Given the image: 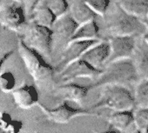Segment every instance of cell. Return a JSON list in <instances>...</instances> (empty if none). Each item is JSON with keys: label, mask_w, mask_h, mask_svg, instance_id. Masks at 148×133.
<instances>
[{"label": "cell", "mask_w": 148, "mask_h": 133, "mask_svg": "<svg viewBox=\"0 0 148 133\" xmlns=\"http://www.w3.org/2000/svg\"><path fill=\"white\" fill-rule=\"evenodd\" d=\"M18 49L35 84L40 88H49L51 86L54 82L56 68L49 63L46 58L38 51L29 47L20 36L18 38Z\"/></svg>", "instance_id": "6da1fadb"}, {"label": "cell", "mask_w": 148, "mask_h": 133, "mask_svg": "<svg viewBox=\"0 0 148 133\" xmlns=\"http://www.w3.org/2000/svg\"><path fill=\"white\" fill-rule=\"evenodd\" d=\"M140 80L132 58L121 59L110 62L103 69L101 75L93 84V87L106 85L128 86Z\"/></svg>", "instance_id": "7a4b0ae2"}, {"label": "cell", "mask_w": 148, "mask_h": 133, "mask_svg": "<svg viewBox=\"0 0 148 133\" xmlns=\"http://www.w3.org/2000/svg\"><path fill=\"white\" fill-rule=\"evenodd\" d=\"M135 107L134 97L125 86L106 85L101 91L99 101L91 109H110L114 111L132 110Z\"/></svg>", "instance_id": "3957f363"}, {"label": "cell", "mask_w": 148, "mask_h": 133, "mask_svg": "<svg viewBox=\"0 0 148 133\" xmlns=\"http://www.w3.org/2000/svg\"><path fill=\"white\" fill-rule=\"evenodd\" d=\"M107 29L112 36L129 35L138 38L147 32L145 19L128 13L119 5L107 20Z\"/></svg>", "instance_id": "277c9868"}, {"label": "cell", "mask_w": 148, "mask_h": 133, "mask_svg": "<svg viewBox=\"0 0 148 133\" xmlns=\"http://www.w3.org/2000/svg\"><path fill=\"white\" fill-rule=\"evenodd\" d=\"M23 40L31 48L38 51L46 59L52 56V31L51 28L37 25L31 21L25 26Z\"/></svg>", "instance_id": "5b68a950"}, {"label": "cell", "mask_w": 148, "mask_h": 133, "mask_svg": "<svg viewBox=\"0 0 148 133\" xmlns=\"http://www.w3.org/2000/svg\"><path fill=\"white\" fill-rule=\"evenodd\" d=\"M79 25L69 13L57 18L51 27L52 31V54L58 52L60 56L65 46L72 40V37Z\"/></svg>", "instance_id": "8992f818"}, {"label": "cell", "mask_w": 148, "mask_h": 133, "mask_svg": "<svg viewBox=\"0 0 148 133\" xmlns=\"http://www.w3.org/2000/svg\"><path fill=\"white\" fill-rule=\"evenodd\" d=\"M101 73L102 71L95 69L84 59L80 58L64 67L59 72V78L64 84L79 78H98Z\"/></svg>", "instance_id": "52a82bcc"}, {"label": "cell", "mask_w": 148, "mask_h": 133, "mask_svg": "<svg viewBox=\"0 0 148 133\" xmlns=\"http://www.w3.org/2000/svg\"><path fill=\"white\" fill-rule=\"evenodd\" d=\"M38 106L45 116L54 123H67L71 119L77 117L82 116H91L97 114L92 109H75L68 104V101H64L60 105L54 109L46 108L45 105L38 104Z\"/></svg>", "instance_id": "ba28073f"}, {"label": "cell", "mask_w": 148, "mask_h": 133, "mask_svg": "<svg viewBox=\"0 0 148 133\" xmlns=\"http://www.w3.org/2000/svg\"><path fill=\"white\" fill-rule=\"evenodd\" d=\"M108 41L111 50L108 61L110 63L116 60L132 58L137 46L138 38L135 36L114 35L111 36Z\"/></svg>", "instance_id": "9c48e42d"}, {"label": "cell", "mask_w": 148, "mask_h": 133, "mask_svg": "<svg viewBox=\"0 0 148 133\" xmlns=\"http://www.w3.org/2000/svg\"><path fill=\"white\" fill-rule=\"evenodd\" d=\"M99 40H71L63 50L56 70L61 71L69 63L80 59L85 52Z\"/></svg>", "instance_id": "30bf717a"}, {"label": "cell", "mask_w": 148, "mask_h": 133, "mask_svg": "<svg viewBox=\"0 0 148 133\" xmlns=\"http://www.w3.org/2000/svg\"><path fill=\"white\" fill-rule=\"evenodd\" d=\"M26 14L24 7L12 4H3L0 5V25L3 27L16 31L26 22Z\"/></svg>", "instance_id": "8fae6325"}, {"label": "cell", "mask_w": 148, "mask_h": 133, "mask_svg": "<svg viewBox=\"0 0 148 133\" xmlns=\"http://www.w3.org/2000/svg\"><path fill=\"white\" fill-rule=\"evenodd\" d=\"M110 44L108 40H99L93 44L81 57L97 70L103 71L110 57Z\"/></svg>", "instance_id": "7c38bea8"}, {"label": "cell", "mask_w": 148, "mask_h": 133, "mask_svg": "<svg viewBox=\"0 0 148 133\" xmlns=\"http://www.w3.org/2000/svg\"><path fill=\"white\" fill-rule=\"evenodd\" d=\"M92 88H93V85H80L70 82L58 86L55 92L65 101H72L81 105Z\"/></svg>", "instance_id": "4fadbf2b"}, {"label": "cell", "mask_w": 148, "mask_h": 133, "mask_svg": "<svg viewBox=\"0 0 148 133\" xmlns=\"http://www.w3.org/2000/svg\"><path fill=\"white\" fill-rule=\"evenodd\" d=\"M16 104L22 109H30L38 104V93L32 85H24L12 91Z\"/></svg>", "instance_id": "5bb4252c"}, {"label": "cell", "mask_w": 148, "mask_h": 133, "mask_svg": "<svg viewBox=\"0 0 148 133\" xmlns=\"http://www.w3.org/2000/svg\"><path fill=\"white\" fill-rule=\"evenodd\" d=\"M140 79L148 78V45L141 37L132 57Z\"/></svg>", "instance_id": "9a60e30c"}, {"label": "cell", "mask_w": 148, "mask_h": 133, "mask_svg": "<svg viewBox=\"0 0 148 133\" xmlns=\"http://www.w3.org/2000/svg\"><path fill=\"white\" fill-rule=\"evenodd\" d=\"M68 13L78 25L96 19L98 17L85 0H71Z\"/></svg>", "instance_id": "2e32d148"}, {"label": "cell", "mask_w": 148, "mask_h": 133, "mask_svg": "<svg viewBox=\"0 0 148 133\" xmlns=\"http://www.w3.org/2000/svg\"><path fill=\"white\" fill-rule=\"evenodd\" d=\"M100 28L96 19L79 25L72 40H99Z\"/></svg>", "instance_id": "e0dca14e"}, {"label": "cell", "mask_w": 148, "mask_h": 133, "mask_svg": "<svg viewBox=\"0 0 148 133\" xmlns=\"http://www.w3.org/2000/svg\"><path fill=\"white\" fill-rule=\"evenodd\" d=\"M30 19L37 25L51 29L57 20V17L47 6L40 3L33 11Z\"/></svg>", "instance_id": "ac0fdd59"}, {"label": "cell", "mask_w": 148, "mask_h": 133, "mask_svg": "<svg viewBox=\"0 0 148 133\" xmlns=\"http://www.w3.org/2000/svg\"><path fill=\"white\" fill-rule=\"evenodd\" d=\"M118 5L128 13L145 19L148 13V0H117Z\"/></svg>", "instance_id": "d6986e66"}, {"label": "cell", "mask_w": 148, "mask_h": 133, "mask_svg": "<svg viewBox=\"0 0 148 133\" xmlns=\"http://www.w3.org/2000/svg\"><path fill=\"white\" fill-rule=\"evenodd\" d=\"M134 122V115L132 110L114 111L108 117V123L120 132L125 130Z\"/></svg>", "instance_id": "ffe728a7"}, {"label": "cell", "mask_w": 148, "mask_h": 133, "mask_svg": "<svg viewBox=\"0 0 148 133\" xmlns=\"http://www.w3.org/2000/svg\"><path fill=\"white\" fill-rule=\"evenodd\" d=\"M133 97L138 109H148V78L140 79L137 83Z\"/></svg>", "instance_id": "44dd1931"}, {"label": "cell", "mask_w": 148, "mask_h": 133, "mask_svg": "<svg viewBox=\"0 0 148 133\" xmlns=\"http://www.w3.org/2000/svg\"><path fill=\"white\" fill-rule=\"evenodd\" d=\"M41 3L47 6L57 18L63 17L69 12L70 3L68 0H42Z\"/></svg>", "instance_id": "7402d4cb"}, {"label": "cell", "mask_w": 148, "mask_h": 133, "mask_svg": "<svg viewBox=\"0 0 148 133\" xmlns=\"http://www.w3.org/2000/svg\"><path fill=\"white\" fill-rule=\"evenodd\" d=\"M134 123L140 133H148V109H138L133 112Z\"/></svg>", "instance_id": "603a6c76"}, {"label": "cell", "mask_w": 148, "mask_h": 133, "mask_svg": "<svg viewBox=\"0 0 148 133\" xmlns=\"http://www.w3.org/2000/svg\"><path fill=\"white\" fill-rule=\"evenodd\" d=\"M16 87V78L11 72H0V89L3 92H12Z\"/></svg>", "instance_id": "cb8c5ba5"}, {"label": "cell", "mask_w": 148, "mask_h": 133, "mask_svg": "<svg viewBox=\"0 0 148 133\" xmlns=\"http://www.w3.org/2000/svg\"><path fill=\"white\" fill-rule=\"evenodd\" d=\"M85 1L97 16L100 17L106 16L111 6V0H85Z\"/></svg>", "instance_id": "d4e9b609"}, {"label": "cell", "mask_w": 148, "mask_h": 133, "mask_svg": "<svg viewBox=\"0 0 148 133\" xmlns=\"http://www.w3.org/2000/svg\"><path fill=\"white\" fill-rule=\"evenodd\" d=\"M14 119L11 117V115L5 111L0 112V129H2L4 131L8 132Z\"/></svg>", "instance_id": "484cf974"}, {"label": "cell", "mask_w": 148, "mask_h": 133, "mask_svg": "<svg viewBox=\"0 0 148 133\" xmlns=\"http://www.w3.org/2000/svg\"><path fill=\"white\" fill-rule=\"evenodd\" d=\"M42 2V0H23V7L27 18H31L35 8Z\"/></svg>", "instance_id": "4316f807"}, {"label": "cell", "mask_w": 148, "mask_h": 133, "mask_svg": "<svg viewBox=\"0 0 148 133\" xmlns=\"http://www.w3.org/2000/svg\"><path fill=\"white\" fill-rule=\"evenodd\" d=\"M13 52H14V50L0 51V71H1V68H2V66L4 65V63L13 54Z\"/></svg>", "instance_id": "83f0119b"}, {"label": "cell", "mask_w": 148, "mask_h": 133, "mask_svg": "<svg viewBox=\"0 0 148 133\" xmlns=\"http://www.w3.org/2000/svg\"><path fill=\"white\" fill-rule=\"evenodd\" d=\"M23 128V123L21 121H18V120H14L8 133H20L21 130Z\"/></svg>", "instance_id": "f1b7e54d"}, {"label": "cell", "mask_w": 148, "mask_h": 133, "mask_svg": "<svg viewBox=\"0 0 148 133\" xmlns=\"http://www.w3.org/2000/svg\"><path fill=\"white\" fill-rule=\"evenodd\" d=\"M142 38L144 39V41L146 43V44L148 45V31L145 33V34H144L143 36H142Z\"/></svg>", "instance_id": "f546056e"}, {"label": "cell", "mask_w": 148, "mask_h": 133, "mask_svg": "<svg viewBox=\"0 0 148 133\" xmlns=\"http://www.w3.org/2000/svg\"><path fill=\"white\" fill-rule=\"evenodd\" d=\"M95 133H99V132H95ZM99 133H119L116 130H107V131H104V132H99Z\"/></svg>", "instance_id": "4dcf8cb0"}, {"label": "cell", "mask_w": 148, "mask_h": 133, "mask_svg": "<svg viewBox=\"0 0 148 133\" xmlns=\"http://www.w3.org/2000/svg\"><path fill=\"white\" fill-rule=\"evenodd\" d=\"M13 1H15L17 3H23V0H13Z\"/></svg>", "instance_id": "1f68e13d"}, {"label": "cell", "mask_w": 148, "mask_h": 133, "mask_svg": "<svg viewBox=\"0 0 148 133\" xmlns=\"http://www.w3.org/2000/svg\"><path fill=\"white\" fill-rule=\"evenodd\" d=\"M145 21H146V22L148 23V13H147V16H146V18H145Z\"/></svg>", "instance_id": "d6a6232c"}, {"label": "cell", "mask_w": 148, "mask_h": 133, "mask_svg": "<svg viewBox=\"0 0 148 133\" xmlns=\"http://www.w3.org/2000/svg\"><path fill=\"white\" fill-rule=\"evenodd\" d=\"M145 25H146V27H147V31H148V23H147L146 21H145Z\"/></svg>", "instance_id": "836d02e7"}, {"label": "cell", "mask_w": 148, "mask_h": 133, "mask_svg": "<svg viewBox=\"0 0 148 133\" xmlns=\"http://www.w3.org/2000/svg\"><path fill=\"white\" fill-rule=\"evenodd\" d=\"M132 133H140V132H139V131H138V130H137L136 131H134V132H132Z\"/></svg>", "instance_id": "e575fe53"}]
</instances>
